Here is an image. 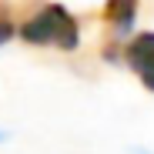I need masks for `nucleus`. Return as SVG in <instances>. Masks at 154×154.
Wrapping results in <instances>:
<instances>
[{"mask_svg": "<svg viewBox=\"0 0 154 154\" xmlns=\"http://www.w3.org/2000/svg\"><path fill=\"white\" fill-rule=\"evenodd\" d=\"M23 44L30 47H57V50H77L81 47V23L60 4H44L37 14L17 27Z\"/></svg>", "mask_w": 154, "mask_h": 154, "instance_id": "obj_1", "label": "nucleus"}, {"mask_svg": "<svg viewBox=\"0 0 154 154\" xmlns=\"http://www.w3.org/2000/svg\"><path fill=\"white\" fill-rule=\"evenodd\" d=\"M124 60L154 94V30H141L137 37H131V44L124 47Z\"/></svg>", "mask_w": 154, "mask_h": 154, "instance_id": "obj_2", "label": "nucleus"}, {"mask_svg": "<svg viewBox=\"0 0 154 154\" xmlns=\"http://www.w3.org/2000/svg\"><path fill=\"white\" fill-rule=\"evenodd\" d=\"M104 20L117 37L131 34L134 20H137V0H107L104 4Z\"/></svg>", "mask_w": 154, "mask_h": 154, "instance_id": "obj_3", "label": "nucleus"}, {"mask_svg": "<svg viewBox=\"0 0 154 154\" xmlns=\"http://www.w3.org/2000/svg\"><path fill=\"white\" fill-rule=\"evenodd\" d=\"M14 20H10V7L4 4V0H0V44H7L10 37H14Z\"/></svg>", "mask_w": 154, "mask_h": 154, "instance_id": "obj_4", "label": "nucleus"}, {"mask_svg": "<svg viewBox=\"0 0 154 154\" xmlns=\"http://www.w3.org/2000/svg\"><path fill=\"white\" fill-rule=\"evenodd\" d=\"M4 141H7V134H4V131H0V144H4Z\"/></svg>", "mask_w": 154, "mask_h": 154, "instance_id": "obj_5", "label": "nucleus"}, {"mask_svg": "<svg viewBox=\"0 0 154 154\" xmlns=\"http://www.w3.org/2000/svg\"><path fill=\"white\" fill-rule=\"evenodd\" d=\"M137 154H151V151H137Z\"/></svg>", "mask_w": 154, "mask_h": 154, "instance_id": "obj_6", "label": "nucleus"}]
</instances>
